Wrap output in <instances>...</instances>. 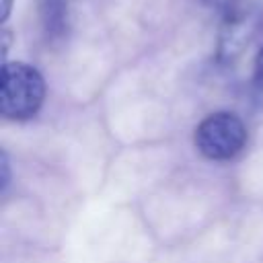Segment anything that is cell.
Masks as SVG:
<instances>
[{"label": "cell", "mask_w": 263, "mask_h": 263, "mask_svg": "<svg viewBox=\"0 0 263 263\" xmlns=\"http://www.w3.org/2000/svg\"><path fill=\"white\" fill-rule=\"evenodd\" d=\"M45 99V80L37 68L25 62H4L0 78V113L6 119L25 121L39 113Z\"/></svg>", "instance_id": "obj_1"}, {"label": "cell", "mask_w": 263, "mask_h": 263, "mask_svg": "<svg viewBox=\"0 0 263 263\" xmlns=\"http://www.w3.org/2000/svg\"><path fill=\"white\" fill-rule=\"evenodd\" d=\"M247 127L236 113L216 111L199 121L193 134L195 148L210 160H230L247 144Z\"/></svg>", "instance_id": "obj_2"}, {"label": "cell", "mask_w": 263, "mask_h": 263, "mask_svg": "<svg viewBox=\"0 0 263 263\" xmlns=\"http://www.w3.org/2000/svg\"><path fill=\"white\" fill-rule=\"evenodd\" d=\"M0 168H2V179H0V189L6 191L8 183H10V164H8V154L2 150L0 152Z\"/></svg>", "instance_id": "obj_5"}, {"label": "cell", "mask_w": 263, "mask_h": 263, "mask_svg": "<svg viewBox=\"0 0 263 263\" xmlns=\"http://www.w3.org/2000/svg\"><path fill=\"white\" fill-rule=\"evenodd\" d=\"M251 18L240 14V16H232L226 25H224V31H222V37H220V55L222 58H232L234 53H238L245 43H249V37H251Z\"/></svg>", "instance_id": "obj_3"}, {"label": "cell", "mask_w": 263, "mask_h": 263, "mask_svg": "<svg viewBox=\"0 0 263 263\" xmlns=\"http://www.w3.org/2000/svg\"><path fill=\"white\" fill-rule=\"evenodd\" d=\"M10 8H12V0H0V21H2V23L8 18Z\"/></svg>", "instance_id": "obj_7"}, {"label": "cell", "mask_w": 263, "mask_h": 263, "mask_svg": "<svg viewBox=\"0 0 263 263\" xmlns=\"http://www.w3.org/2000/svg\"><path fill=\"white\" fill-rule=\"evenodd\" d=\"M255 82L263 90V47L259 49V53L255 58Z\"/></svg>", "instance_id": "obj_6"}, {"label": "cell", "mask_w": 263, "mask_h": 263, "mask_svg": "<svg viewBox=\"0 0 263 263\" xmlns=\"http://www.w3.org/2000/svg\"><path fill=\"white\" fill-rule=\"evenodd\" d=\"M41 21L47 37H64L68 27V6L64 0H43L41 2Z\"/></svg>", "instance_id": "obj_4"}]
</instances>
